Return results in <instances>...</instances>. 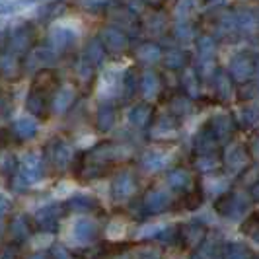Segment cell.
<instances>
[{"label": "cell", "mask_w": 259, "mask_h": 259, "mask_svg": "<svg viewBox=\"0 0 259 259\" xmlns=\"http://www.w3.org/2000/svg\"><path fill=\"white\" fill-rule=\"evenodd\" d=\"M37 121L31 117H20L12 123L14 137H18L20 141H31L37 135Z\"/></svg>", "instance_id": "21"}, {"label": "cell", "mask_w": 259, "mask_h": 259, "mask_svg": "<svg viewBox=\"0 0 259 259\" xmlns=\"http://www.w3.org/2000/svg\"><path fill=\"white\" fill-rule=\"evenodd\" d=\"M207 234L205 224L199 221H191L180 228V240L185 242V246H199Z\"/></svg>", "instance_id": "13"}, {"label": "cell", "mask_w": 259, "mask_h": 259, "mask_svg": "<svg viewBox=\"0 0 259 259\" xmlns=\"http://www.w3.org/2000/svg\"><path fill=\"white\" fill-rule=\"evenodd\" d=\"M74 98L76 94L70 86H63L55 92V98H53V109L57 113H66L70 109V105L74 104Z\"/></svg>", "instance_id": "26"}, {"label": "cell", "mask_w": 259, "mask_h": 259, "mask_svg": "<svg viewBox=\"0 0 259 259\" xmlns=\"http://www.w3.org/2000/svg\"><path fill=\"white\" fill-rule=\"evenodd\" d=\"M35 43V29L31 24H22V26L14 27L10 31V37H8V51L14 55H24V53L31 51Z\"/></svg>", "instance_id": "5"}, {"label": "cell", "mask_w": 259, "mask_h": 259, "mask_svg": "<svg viewBox=\"0 0 259 259\" xmlns=\"http://www.w3.org/2000/svg\"><path fill=\"white\" fill-rule=\"evenodd\" d=\"M65 10H66L65 0L51 2V4H47V6L41 10V20H55V18H59V16L65 12Z\"/></svg>", "instance_id": "45"}, {"label": "cell", "mask_w": 259, "mask_h": 259, "mask_svg": "<svg viewBox=\"0 0 259 259\" xmlns=\"http://www.w3.org/2000/svg\"><path fill=\"white\" fill-rule=\"evenodd\" d=\"M94 68H96V66H92L88 61H84V59H82V61L78 63V66H76L78 80H80V82H90L92 76H94Z\"/></svg>", "instance_id": "46"}, {"label": "cell", "mask_w": 259, "mask_h": 259, "mask_svg": "<svg viewBox=\"0 0 259 259\" xmlns=\"http://www.w3.org/2000/svg\"><path fill=\"white\" fill-rule=\"evenodd\" d=\"M166 154L164 152H158V150H148L146 154L141 158V166L148 171H156V169L164 168L166 166Z\"/></svg>", "instance_id": "35"}, {"label": "cell", "mask_w": 259, "mask_h": 259, "mask_svg": "<svg viewBox=\"0 0 259 259\" xmlns=\"http://www.w3.org/2000/svg\"><path fill=\"white\" fill-rule=\"evenodd\" d=\"M115 121H117L115 107H113L111 104L100 105V109H98V115H96V127L102 131V133H107V131L113 129Z\"/></svg>", "instance_id": "28"}, {"label": "cell", "mask_w": 259, "mask_h": 259, "mask_svg": "<svg viewBox=\"0 0 259 259\" xmlns=\"http://www.w3.org/2000/svg\"><path fill=\"white\" fill-rule=\"evenodd\" d=\"M166 183H168L169 189H176V191H183V189H187L189 187V183H191V176L182 168H176L171 169L168 174V178H166Z\"/></svg>", "instance_id": "32"}, {"label": "cell", "mask_w": 259, "mask_h": 259, "mask_svg": "<svg viewBox=\"0 0 259 259\" xmlns=\"http://www.w3.org/2000/svg\"><path fill=\"white\" fill-rule=\"evenodd\" d=\"M72 236L76 238V242L80 244H90L98 238V224L90 219H80L74 222V228H72Z\"/></svg>", "instance_id": "20"}, {"label": "cell", "mask_w": 259, "mask_h": 259, "mask_svg": "<svg viewBox=\"0 0 259 259\" xmlns=\"http://www.w3.org/2000/svg\"><path fill=\"white\" fill-rule=\"evenodd\" d=\"M224 166L228 171L238 174L242 169H246L247 166V150L242 144H230L224 150Z\"/></svg>", "instance_id": "11"}, {"label": "cell", "mask_w": 259, "mask_h": 259, "mask_svg": "<svg viewBox=\"0 0 259 259\" xmlns=\"http://www.w3.org/2000/svg\"><path fill=\"white\" fill-rule=\"evenodd\" d=\"M57 90V74L49 70V68H41L37 72V76L33 80V86H31V92H37L41 96H49Z\"/></svg>", "instance_id": "17"}, {"label": "cell", "mask_w": 259, "mask_h": 259, "mask_svg": "<svg viewBox=\"0 0 259 259\" xmlns=\"http://www.w3.org/2000/svg\"><path fill=\"white\" fill-rule=\"evenodd\" d=\"M257 123V109L255 107H246L242 111V125L244 127H253Z\"/></svg>", "instance_id": "48"}, {"label": "cell", "mask_w": 259, "mask_h": 259, "mask_svg": "<svg viewBox=\"0 0 259 259\" xmlns=\"http://www.w3.org/2000/svg\"><path fill=\"white\" fill-rule=\"evenodd\" d=\"M66 207L70 208V210L86 212V210H96V208H98V201L88 197V195H74V197L66 203Z\"/></svg>", "instance_id": "37"}, {"label": "cell", "mask_w": 259, "mask_h": 259, "mask_svg": "<svg viewBox=\"0 0 259 259\" xmlns=\"http://www.w3.org/2000/svg\"><path fill=\"white\" fill-rule=\"evenodd\" d=\"M197 6H199V0H180L178 4H176V18L178 20H189L191 18V14L197 10Z\"/></svg>", "instance_id": "43"}, {"label": "cell", "mask_w": 259, "mask_h": 259, "mask_svg": "<svg viewBox=\"0 0 259 259\" xmlns=\"http://www.w3.org/2000/svg\"><path fill=\"white\" fill-rule=\"evenodd\" d=\"M236 24H238V29L244 31V33H255L257 29V14L253 8H238L236 12Z\"/></svg>", "instance_id": "23"}, {"label": "cell", "mask_w": 259, "mask_h": 259, "mask_svg": "<svg viewBox=\"0 0 259 259\" xmlns=\"http://www.w3.org/2000/svg\"><path fill=\"white\" fill-rule=\"evenodd\" d=\"M29 230L31 228H29V221L26 214H16L10 222V238L14 244H22L24 240H27Z\"/></svg>", "instance_id": "27"}, {"label": "cell", "mask_w": 259, "mask_h": 259, "mask_svg": "<svg viewBox=\"0 0 259 259\" xmlns=\"http://www.w3.org/2000/svg\"><path fill=\"white\" fill-rule=\"evenodd\" d=\"M139 88H141V92H143V96L146 100H152V98H156L160 94V88H162L160 76L156 74L154 70H146L143 76H141Z\"/></svg>", "instance_id": "24"}, {"label": "cell", "mask_w": 259, "mask_h": 259, "mask_svg": "<svg viewBox=\"0 0 259 259\" xmlns=\"http://www.w3.org/2000/svg\"><path fill=\"white\" fill-rule=\"evenodd\" d=\"M214 31L219 37H236L240 33L238 24H236V16L234 12H221L217 16V22H214Z\"/></svg>", "instance_id": "18"}, {"label": "cell", "mask_w": 259, "mask_h": 259, "mask_svg": "<svg viewBox=\"0 0 259 259\" xmlns=\"http://www.w3.org/2000/svg\"><path fill=\"white\" fill-rule=\"evenodd\" d=\"M210 2H212V4H222L224 0H210Z\"/></svg>", "instance_id": "57"}, {"label": "cell", "mask_w": 259, "mask_h": 259, "mask_svg": "<svg viewBox=\"0 0 259 259\" xmlns=\"http://www.w3.org/2000/svg\"><path fill=\"white\" fill-rule=\"evenodd\" d=\"M162 49H160V45H156V43H143L139 49H137V59L144 63V65H154L158 61H162Z\"/></svg>", "instance_id": "29"}, {"label": "cell", "mask_w": 259, "mask_h": 259, "mask_svg": "<svg viewBox=\"0 0 259 259\" xmlns=\"http://www.w3.org/2000/svg\"><path fill=\"white\" fill-rule=\"evenodd\" d=\"M141 259H162L160 255H156V253H144Z\"/></svg>", "instance_id": "55"}, {"label": "cell", "mask_w": 259, "mask_h": 259, "mask_svg": "<svg viewBox=\"0 0 259 259\" xmlns=\"http://www.w3.org/2000/svg\"><path fill=\"white\" fill-rule=\"evenodd\" d=\"M251 199H253V201L257 199V183H253V185H251Z\"/></svg>", "instance_id": "54"}, {"label": "cell", "mask_w": 259, "mask_h": 259, "mask_svg": "<svg viewBox=\"0 0 259 259\" xmlns=\"http://www.w3.org/2000/svg\"><path fill=\"white\" fill-rule=\"evenodd\" d=\"M143 205L146 208V212H152V214L164 212L169 207V195L166 191H162V189H150L148 193L144 195Z\"/></svg>", "instance_id": "14"}, {"label": "cell", "mask_w": 259, "mask_h": 259, "mask_svg": "<svg viewBox=\"0 0 259 259\" xmlns=\"http://www.w3.org/2000/svg\"><path fill=\"white\" fill-rule=\"evenodd\" d=\"M182 86L187 98H197L199 96V76L193 68H187L182 76Z\"/></svg>", "instance_id": "38"}, {"label": "cell", "mask_w": 259, "mask_h": 259, "mask_svg": "<svg viewBox=\"0 0 259 259\" xmlns=\"http://www.w3.org/2000/svg\"><path fill=\"white\" fill-rule=\"evenodd\" d=\"M193 144H195V152H199V154H214V150L219 148V141L214 139V135L210 133V129H208L207 125L197 133Z\"/></svg>", "instance_id": "22"}, {"label": "cell", "mask_w": 259, "mask_h": 259, "mask_svg": "<svg viewBox=\"0 0 259 259\" xmlns=\"http://www.w3.org/2000/svg\"><path fill=\"white\" fill-rule=\"evenodd\" d=\"M78 39L76 29L72 27H66V26H59V27H53L47 35V47L51 49L53 53H65L68 51Z\"/></svg>", "instance_id": "7"}, {"label": "cell", "mask_w": 259, "mask_h": 259, "mask_svg": "<svg viewBox=\"0 0 259 259\" xmlns=\"http://www.w3.org/2000/svg\"><path fill=\"white\" fill-rule=\"evenodd\" d=\"M214 208L219 214L226 217V219H240L249 208V197L247 193H240V191H228L219 197Z\"/></svg>", "instance_id": "2"}, {"label": "cell", "mask_w": 259, "mask_h": 259, "mask_svg": "<svg viewBox=\"0 0 259 259\" xmlns=\"http://www.w3.org/2000/svg\"><path fill=\"white\" fill-rule=\"evenodd\" d=\"M8 212H10V203H8L6 199H2V197H0V221H2Z\"/></svg>", "instance_id": "50"}, {"label": "cell", "mask_w": 259, "mask_h": 259, "mask_svg": "<svg viewBox=\"0 0 259 259\" xmlns=\"http://www.w3.org/2000/svg\"><path fill=\"white\" fill-rule=\"evenodd\" d=\"M197 59H199V74L208 78L214 72V63H217V43L210 35H201L197 39Z\"/></svg>", "instance_id": "3"}, {"label": "cell", "mask_w": 259, "mask_h": 259, "mask_svg": "<svg viewBox=\"0 0 259 259\" xmlns=\"http://www.w3.org/2000/svg\"><path fill=\"white\" fill-rule=\"evenodd\" d=\"M224 259H255V255L247 249V246L234 242V244H230V246L226 247V251H224Z\"/></svg>", "instance_id": "41"}, {"label": "cell", "mask_w": 259, "mask_h": 259, "mask_svg": "<svg viewBox=\"0 0 259 259\" xmlns=\"http://www.w3.org/2000/svg\"><path fill=\"white\" fill-rule=\"evenodd\" d=\"M57 59V53H53L49 47H37V49H31L29 51V57H27L26 68L29 70H35V68H47L49 65L55 63Z\"/></svg>", "instance_id": "15"}, {"label": "cell", "mask_w": 259, "mask_h": 259, "mask_svg": "<svg viewBox=\"0 0 259 259\" xmlns=\"http://www.w3.org/2000/svg\"><path fill=\"white\" fill-rule=\"evenodd\" d=\"M29 259H51V255L49 253H43V251H37V253H33Z\"/></svg>", "instance_id": "53"}, {"label": "cell", "mask_w": 259, "mask_h": 259, "mask_svg": "<svg viewBox=\"0 0 259 259\" xmlns=\"http://www.w3.org/2000/svg\"><path fill=\"white\" fill-rule=\"evenodd\" d=\"M150 121H152V107L148 104H137L129 111V123L137 129L148 127Z\"/></svg>", "instance_id": "25"}, {"label": "cell", "mask_w": 259, "mask_h": 259, "mask_svg": "<svg viewBox=\"0 0 259 259\" xmlns=\"http://www.w3.org/2000/svg\"><path fill=\"white\" fill-rule=\"evenodd\" d=\"M255 70H257V59L251 51H240L236 53L230 63H228V74L236 82H249L251 78L255 76Z\"/></svg>", "instance_id": "1"}, {"label": "cell", "mask_w": 259, "mask_h": 259, "mask_svg": "<svg viewBox=\"0 0 259 259\" xmlns=\"http://www.w3.org/2000/svg\"><path fill=\"white\" fill-rule=\"evenodd\" d=\"M162 59H164V65L168 66L169 70H180L183 66L187 65V53L183 51V49H169L166 55H162Z\"/></svg>", "instance_id": "33"}, {"label": "cell", "mask_w": 259, "mask_h": 259, "mask_svg": "<svg viewBox=\"0 0 259 259\" xmlns=\"http://www.w3.org/2000/svg\"><path fill=\"white\" fill-rule=\"evenodd\" d=\"M195 247H197V251H195L193 259H214L217 257V242H214V240H205V238H203V242Z\"/></svg>", "instance_id": "42"}, {"label": "cell", "mask_w": 259, "mask_h": 259, "mask_svg": "<svg viewBox=\"0 0 259 259\" xmlns=\"http://www.w3.org/2000/svg\"><path fill=\"white\" fill-rule=\"evenodd\" d=\"M212 82H214V92H217V96H219V100L221 102H228V100H232L234 96V80L230 78V74L226 72V70H222L219 68L217 72H212Z\"/></svg>", "instance_id": "19"}, {"label": "cell", "mask_w": 259, "mask_h": 259, "mask_svg": "<svg viewBox=\"0 0 259 259\" xmlns=\"http://www.w3.org/2000/svg\"><path fill=\"white\" fill-rule=\"evenodd\" d=\"M178 129V119L171 115V113H166V115L158 117V121H156L154 125V135L158 137H168V135H174Z\"/></svg>", "instance_id": "36"}, {"label": "cell", "mask_w": 259, "mask_h": 259, "mask_svg": "<svg viewBox=\"0 0 259 259\" xmlns=\"http://www.w3.org/2000/svg\"><path fill=\"white\" fill-rule=\"evenodd\" d=\"M59 219H61V205H45L35 212V224L43 232H55L59 228Z\"/></svg>", "instance_id": "9"}, {"label": "cell", "mask_w": 259, "mask_h": 259, "mask_svg": "<svg viewBox=\"0 0 259 259\" xmlns=\"http://www.w3.org/2000/svg\"><path fill=\"white\" fill-rule=\"evenodd\" d=\"M109 16L111 20L115 22V27L119 29H131V27L139 26L137 22V14H133L129 8H115V10H109Z\"/></svg>", "instance_id": "30"}, {"label": "cell", "mask_w": 259, "mask_h": 259, "mask_svg": "<svg viewBox=\"0 0 259 259\" xmlns=\"http://www.w3.org/2000/svg\"><path fill=\"white\" fill-rule=\"evenodd\" d=\"M174 35L180 39V41H183V43L191 41L195 37V29L189 24V20H178V24L174 27Z\"/></svg>", "instance_id": "44"}, {"label": "cell", "mask_w": 259, "mask_h": 259, "mask_svg": "<svg viewBox=\"0 0 259 259\" xmlns=\"http://www.w3.org/2000/svg\"><path fill=\"white\" fill-rule=\"evenodd\" d=\"M143 4H152V6H158L160 4V0H141Z\"/></svg>", "instance_id": "56"}, {"label": "cell", "mask_w": 259, "mask_h": 259, "mask_svg": "<svg viewBox=\"0 0 259 259\" xmlns=\"http://www.w3.org/2000/svg\"><path fill=\"white\" fill-rule=\"evenodd\" d=\"M100 41H102L105 51L113 53V55H123L131 45L129 35H127L123 29H119V27H115V26L104 27V29L100 31Z\"/></svg>", "instance_id": "6"}, {"label": "cell", "mask_w": 259, "mask_h": 259, "mask_svg": "<svg viewBox=\"0 0 259 259\" xmlns=\"http://www.w3.org/2000/svg\"><path fill=\"white\" fill-rule=\"evenodd\" d=\"M201 201H203V193H201V189H197V191L187 195V207L191 208V210L199 207V205H201Z\"/></svg>", "instance_id": "49"}, {"label": "cell", "mask_w": 259, "mask_h": 259, "mask_svg": "<svg viewBox=\"0 0 259 259\" xmlns=\"http://www.w3.org/2000/svg\"><path fill=\"white\" fill-rule=\"evenodd\" d=\"M84 61H88L92 66H100L105 61V49L100 39H92L84 49Z\"/></svg>", "instance_id": "31"}, {"label": "cell", "mask_w": 259, "mask_h": 259, "mask_svg": "<svg viewBox=\"0 0 259 259\" xmlns=\"http://www.w3.org/2000/svg\"><path fill=\"white\" fill-rule=\"evenodd\" d=\"M0 74L8 80H18L22 74V63L20 57L10 51L0 53Z\"/></svg>", "instance_id": "16"}, {"label": "cell", "mask_w": 259, "mask_h": 259, "mask_svg": "<svg viewBox=\"0 0 259 259\" xmlns=\"http://www.w3.org/2000/svg\"><path fill=\"white\" fill-rule=\"evenodd\" d=\"M197 168L201 169V171H210V169L217 168V156L214 154H199L197 158Z\"/></svg>", "instance_id": "47"}, {"label": "cell", "mask_w": 259, "mask_h": 259, "mask_svg": "<svg viewBox=\"0 0 259 259\" xmlns=\"http://www.w3.org/2000/svg\"><path fill=\"white\" fill-rule=\"evenodd\" d=\"M39 0H12V2H4L0 6V16H14L16 12H22V10H27L31 6H35Z\"/></svg>", "instance_id": "39"}, {"label": "cell", "mask_w": 259, "mask_h": 259, "mask_svg": "<svg viewBox=\"0 0 259 259\" xmlns=\"http://www.w3.org/2000/svg\"><path fill=\"white\" fill-rule=\"evenodd\" d=\"M169 109H171V115L174 117H182L187 115L191 111V98L187 96H174L171 102H169Z\"/></svg>", "instance_id": "40"}, {"label": "cell", "mask_w": 259, "mask_h": 259, "mask_svg": "<svg viewBox=\"0 0 259 259\" xmlns=\"http://www.w3.org/2000/svg\"><path fill=\"white\" fill-rule=\"evenodd\" d=\"M43 178V158L37 152H29L18 166V182L22 185H35Z\"/></svg>", "instance_id": "4"}, {"label": "cell", "mask_w": 259, "mask_h": 259, "mask_svg": "<svg viewBox=\"0 0 259 259\" xmlns=\"http://www.w3.org/2000/svg\"><path fill=\"white\" fill-rule=\"evenodd\" d=\"M49 158H51V162L55 164V168L65 169L72 162V148H70V144L61 141V139L53 141L49 144Z\"/></svg>", "instance_id": "12"}, {"label": "cell", "mask_w": 259, "mask_h": 259, "mask_svg": "<svg viewBox=\"0 0 259 259\" xmlns=\"http://www.w3.org/2000/svg\"><path fill=\"white\" fill-rule=\"evenodd\" d=\"M207 127L214 135L219 144H224L232 139L234 131H236V123H234V119L228 113H219V115H214L208 121Z\"/></svg>", "instance_id": "8"}, {"label": "cell", "mask_w": 259, "mask_h": 259, "mask_svg": "<svg viewBox=\"0 0 259 259\" xmlns=\"http://www.w3.org/2000/svg\"><path fill=\"white\" fill-rule=\"evenodd\" d=\"M135 193H137V180L129 171L119 174L111 183V195H113L115 201H127Z\"/></svg>", "instance_id": "10"}, {"label": "cell", "mask_w": 259, "mask_h": 259, "mask_svg": "<svg viewBox=\"0 0 259 259\" xmlns=\"http://www.w3.org/2000/svg\"><path fill=\"white\" fill-rule=\"evenodd\" d=\"M55 259H68V253L63 247H55Z\"/></svg>", "instance_id": "52"}, {"label": "cell", "mask_w": 259, "mask_h": 259, "mask_svg": "<svg viewBox=\"0 0 259 259\" xmlns=\"http://www.w3.org/2000/svg\"><path fill=\"white\" fill-rule=\"evenodd\" d=\"M26 109L31 113V115L37 117H45V109H47V98L41 96L37 92H29L26 100Z\"/></svg>", "instance_id": "34"}, {"label": "cell", "mask_w": 259, "mask_h": 259, "mask_svg": "<svg viewBox=\"0 0 259 259\" xmlns=\"http://www.w3.org/2000/svg\"><path fill=\"white\" fill-rule=\"evenodd\" d=\"M2 4H4V0H0V6H2Z\"/></svg>", "instance_id": "58"}, {"label": "cell", "mask_w": 259, "mask_h": 259, "mask_svg": "<svg viewBox=\"0 0 259 259\" xmlns=\"http://www.w3.org/2000/svg\"><path fill=\"white\" fill-rule=\"evenodd\" d=\"M2 259H16V247H12V244L2 249Z\"/></svg>", "instance_id": "51"}]
</instances>
